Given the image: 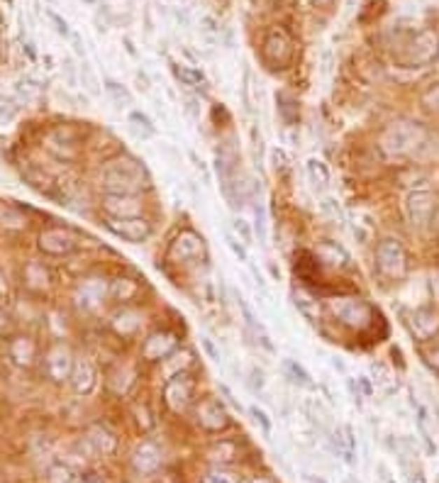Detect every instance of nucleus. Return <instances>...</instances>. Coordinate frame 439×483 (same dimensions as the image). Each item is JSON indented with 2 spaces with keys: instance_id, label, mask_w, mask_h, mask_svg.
<instances>
[{
  "instance_id": "nucleus-39",
  "label": "nucleus",
  "mask_w": 439,
  "mask_h": 483,
  "mask_svg": "<svg viewBox=\"0 0 439 483\" xmlns=\"http://www.w3.org/2000/svg\"><path fill=\"white\" fill-rule=\"evenodd\" d=\"M186 110H188L190 113V118H198V103H195V100H188V105H186Z\"/></svg>"
},
{
  "instance_id": "nucleus-14",
  "label": "nucleus",
  "mask_w": 439,
  "mask_h": 483,
  "mask_svg": "<svg viewBox=\"0 0 439 483\" xmlns=\"http://www.w3.org/2000/svg\"><path fill=\"white\" fill-rule=\"evenodd\" d=\"M159 466H161V451L151 442H144L137 449V454H134V469L139 474H154Z\"/></svg>"
},
{
  "instance_id": "nucleus-3",
  "label": "nucleus",
  "mask_w": 439,
  "mask_h": 483,
  "mask_svg": "<svg viewBox=\"0 0 439 483\" xmlns=\"http://www.w3.org/2000/svg\"><path fill=\"white\" fill-rule=\"evenodd\" d=\"M330 308H332V315H335L344 327L366 330V327L371 325V318H373L371 305L359 298H337V300H332Z\"/></svg>"
},
{
  "instance_id": "nucleus-19",
  "label": "nucleus",
  "mask_w": 439,
  "mask_h": 483,
  "mask_svg": "<svg viewBox=\"0 0 439 483\" xmlns=\"http://www.w3.org/2000/svg\"><path fill=\"white\" fill-rule=\"evenodd\" d=\"M105 93L110 95V100H113L118 108H125V105H132V93H130L127 88H125L123 83H118V80H105Z\"/></svg>"
},
{
  "instance_id": "nucleus-13",
  "label": "nucleus",
  "mask_w": 439,
  "mask_h": 483,
  "mask_svg": "<svg viewBox=\"0 0 439 483\" xmlns=\"http://www.w3.org/2000/svg\"><path fill=\"white\" fill-rule=\"evenodd\" d=\"M198 425L205 427V430L210 432H218V430H225L227 425H230V415H227L225 405H222L220 400L215 398H205L198 402Z\"/></svg>"
},
{
  "instance_id": "nucleus-43",
  "label": "nucleus",
  "mask_w": 439,
  "mask_h": 483,
  "mask_svg": "<svg viewBox=\"0 0 439 483\" xmlns=\"http://www.w3.org/2000/svg\"><path fill=\"white\" fill-rule=\"evenodd\" d=\"M203 22L208 24V29H210V32H218V27H215V22H213V20H210V18H205Z\"/></svg>"
},
{
  "instance_id": "nucleus-16",
  "label": "nucleus",
  "mask_w": 439,
  "mask_h": 483,
  "mask_svg": "<svg viewBox=\"0 0 439 483\" xmlns=\"http://www.w3.org/2000/svg\"><path fill=\"white\" fill-rule=\"evenodd\" d=\"M281 366H284L286 379H291L295 386H300V388H315V384H312V379H310V374L305 371V366L298 364L295 359H284V364H281Z\"/></svg>"
},
{
  "instance_id": "nucleus-36",
  "label": "nucleus",
  "mask_w": 439,
  "mask_h": 483,
  "mask_svg": "<svg viewBox=\"0 0 439 483\" xmlns=\"http://www.w3.org/2000/svg\"><path fill=\"white\" fill-rule=\"evenodd\" d=\"M220 393H222V396H225V400H227V402H230V405H235V407H237V410H242V405H239V402H237V400H235V396H232V391H230V388H227V386H225V384H220Z\"/></svg>"
},
{
  "instance_id": "nucleus-21",
  "label": "nucleus",
  "mask_w": 439,
  "mask_h": 483,
  "mask_svg": "<svg viewBox=\"0 0 439 483\" xmlns=\"http://www.w3.org/2000/svg\"><path fill=\"white\" fill-rule=\"evenodd\" d=\"M307 176H310V183L315 186V188H320V190L330 183V171H327V166L322 164V161H317V159L307 161Z\"/></svg>"
},
{
  "instance_id": "nucleus-15",
  "label": "nucleus",
  "mask_w": 439,
  "mask_h": 483,
  "mask_svg": "<svg viewBox=\"0 0 439 483\" xmlns=\"http://www.w3.org/2000/svg\"><path fill=\"white\" fill-rule=\"evenodd\" d=\"M276 110H279L281 120H284L288 127H295L298 118H300V108H298V100L293 98L291 93H286V90L276 93Z\"/></svg>"
},
{
  "instance_id": "nucleus-18",
  "label": "nucleus",
  "mask_w": 439,
  "mask_h": 483,
  "mask_svg": "<svg viewBox=\"0 0 439 483\" xmlns=\"http://www.w3.org/2000/svg\"><path fill=\"white\" fill-rule=\"evenodd\" d=\"M439 327V315L432 308H422L415 313V332L420 337H430L435 335V330Z\"/></svg>"
},
{
  "instance_id": "nucleus-10",
  "label": "nucleus",
  "mask_w": 439,
  "mask_h": 483,
  "mask_svg": "<svg viewBox=\"0 0 439 483\" xmlns=\"http://www.w3.org/2000/svg\"><path fill=\"white\" fill-rule=\"evenodd\" d=\"M205 256V239L193 230H183L169 246V259L174 261H198Z\"/></svg>"
},
{
  "instance_id": "nucleus-37",
  "label": "nucleus",
  "mask_w": 439,
  "mask_h": 483,
  "mask_svg": "<svg viewBox=\"0 0 439 483\" xmlns=\"http://www.w3.org/2000/svg\"><path fill=\"white\" fill-rule=\"evenodd\" d=\"M427 361H430L432 369H437V371H439V346H437V349H432L430 354H427Z\"/></svg>"
},
{
  "instance_id": "nucleus-47",
  "label": "nucleus",
  "mask_w": 439,
  "mask_h": 483,
  "mask_svg": "<svg viewBox=\"0 0 439 483\" xmlns=\"http://www.w3.org/2000/svg\"><path fill=\"white\" fill-rule=\"evenodd\" d=\"M85 3H88V5H93V3H95V0H85Z\"/></svg>"
},
{
  "instance_id": "nucleus-2",
  "label": "nucleus",
  "mask_w": 439,
  "mask_h": 483,
  "mask_svg": "<svg viewBox=\"0 0 439 483\" xmlns=\"http://www.w3.org/2000/svg\"><path fill=\"white\" fill-rule=\"evenodd\" d=\"M427 132L422 125L417 122H396L383 132L381 149L388 157H405V154L415 152L420 144H425Z\"/></svg>"
},
{
  "instance_id": "nucleus-26",
  "label": "nucleus",
  "mask_w": 439,
  "mask_h": 483,
  "mask_svg": "<svg viewBox=\"0 0 439 483\" xmlns=\"http://www.w3.org/2000/svg\"><path fill=\"white\" fill-rule=\"evenodd\" d=\"M203 483H242V479L237 474H232V471H210V474H205Z\"/></svg>"
},
{
  "instance_id": "nucleus-11",
  "label": "nucleus",
  "mask_w": 439,
  "mask_h": 483,
  "mask_svg": "<svg viewBox=\"0 0 439 483\" xmlns=\"http://www.w3.org/2000/svg\"><path fill=\"white\" fill-rule=\"evenodd\" d=\"M179 349V340H176L174 332H154L144 340L142 344V356L146 361H159V359H169L174 351Z\"/></svg>"
},
{
  "instance_id": "nucleus-35",
  "label": "nucleus",
  "mask_w": 439,
  "mask_h": 483,
  "mask_svg": "<svg viewBox=\"0 0 439 483\" xmlns=\"http://www.w3.org/2000/svg\"><path fill=\"white\" fill-rule=\"evenodd\" d=\"M200 344H203V349L208 351V356L213 361H220V351H218V346H215V342L210 340V337H203V340H200Z\"/></svg>"
},
{
  "instance_id": "nucleus-34",
  "label": "nucleus",
  "mask_w": 439,
  "mask_h": 483,
  "mask_svg": "<svg viewBox=\"0 0 439 483\" xmlns=\"http://www.w3.org/2000/svg\"><path fill=\"white\" fill-rule=\"evenodd\" d=\"M422 100H425L427 108L435 110V113H439V85H437V88H432V90H427L425 98H422Z\"/></svg>"
},
{
  "instance_id": "nucleus-46",
  "label": "nucleus",
  "mask_w": 439,
  "mask_h": 483,
  "mask_svg": "<svg viewBox=\"0 0 439 483\" xmlns=\"http://www.w3.org/2000/svg\"><path fill=\"white\" fill-rule=\"evenodd\" d=\"M312 3H317V5H330L332 0H312Z\"/></svg>"
},
{
  "instance_id": "nucleus-5",
  "label": "nucleus",
  "mask_w": 439,
  "mask_h": 483,
  "mask_svg": "<svg viewBox=\"0 0 439 483\" xmlns=\"http://www.w3.org/2000/svg\"><path fill=\"white\" fill-rule=\"evenodd\" d=\"M439 54V37L435 32H417L415 37H410V42L405 44V54H403V62L407 66H425V64L435 62Z\"/></svg>"
},
{
  "instance_id": "nucleus-22",
  "label": "nucleus",
  "mask_w": 439,
  "mask_h": 483,
  "mask_svg": "<svg viewBox=\"0 0 439 483\" xmlns=\"http://www.w3.org/2000/svg\"><path fill=\"white\" fill-rule=\"evenodd\" d=\"M139 293V286L134 284V281H130V279H118L115 281V286H113V295L115 298H120V300H132L134 295Z\"/></svg>"
},
{
  "instance_id": "nucleus-32",
  "label": "nucleus",
  "mask_w": 439,
  "mask_h": 483,
  "mask_svg": "<svg viewBox=\"0 0 439 483\" xmlns=\"http://www.w3.org/2000/svg\"><path fill=\"white\" fill-rule=\"evenodd\" d=\"M47 15H49V20H52V22H54V29H57V32L62 34V37H71V29H69V24L64 22V20L59 18L57 13H52V10H49Z\"/></svg>"
},
{
  "instance_id": "nucleus-40",
  "label": "nucleus",
  "mask_w": 439,
  "mask_h": 483,
  "mask_svg": "<svg viewBox=\"0 0 439 483\" xmlns=\"http://www.w3.org/2000/svg\"><path fill=\"white\" fill-rule=\"evenodd\" d=\"M67 74H69V83L76 85V71H74V64L67 62Z\"/></svg>"
},
{
  "instance_id": "nucleus-12",
  "label": "nucleus",
  "mask_w": 439,
  "mask_h": 483,
  "mask_svg": "<svg viewBox=\"0 0 439 483\" xmlns=\"http://www.w3.org/2000/svg\"><path fill=\"white\" fill-rule=\"evenodd\" d=\"M264 57L274 69H288L293 59L291 39L284 32H271L264 42Z\"/></svg>"
},
{
  "instance_id": "nucleus-42",
  "label": "nucleus",
  "mask_w": 439,
  "mask_h": 483,
  "mask_svg": "<svg viewBox=\"0 0 439 483\" xmlns=\"http://www.w3.org/2000/svg\"><path fill=\"white\" fill-rule=\"evenodd\" d=\"M244 483H274L271 479H264V476H259V479H249V481H244Z\"/></svg>"
},
{
  "instance_id": "nucleus-4",
  "label": "nucleus",
  "mask_w": 439,
  "mask_h": 483,
  "mask_svg": "<svg viewBox=\"0 0 439 483\" xmlns=\"http://www.w3.org/2000/svg\"><path fill=\"white\" fill-rule=\"evenodd\" d=\"M103 225L108 232H113L123 241H130V244H142L151 237V223L142 215H137V218H105Z\"/></svg>"
},
{
  "instance_id": "nucleus-41",
  "label": "nucleus",
  "mask_w": 439,
  "mask_h": 483,
  "mask_svg": "<svg viewBox=\"0 0 439 483\" xmlns=\"http://www.w3.org/2000/svg\"><path fill=\"white\" fill-rule=\"evenodd\" d=\"M356 384H359V386H361V391H364V393H366V396H371V393H373V391H371V384H368V381H366V379H359V381H356Z\"/></svg>"
},
{
  "instance_id": "nucleus-27",
  "label": "nucleus",
  "mask_w": 439,
  "mask_h": 483,
  "mask_svg": "<svg viewBox=\"0 0 439 483\" xmlns=\"http://www.w3.org/2000/svg\"><path fill=\"white\" fill-rule=\"evenodd\" d=\"M232 227H235V232L239 234L242 244H254V230L249 227V223L242 218H237L235 223H232Z\"/></svg>"
},
{
  "instance_id": "nucleus-6",
  "label": "nucleus",
  "mask_w": 439,
  "mask_h": 483,
  "mask_svg": "<svg viewBox=\"0 0 439 483\" xmlns=\"http://www.w3.org/2000/svg\"><path fill=\"white\" fill-rule=\"evenodd\" d=\"M376 266L388 279H400L407 269L405 249L398 239H383L376 246Z\"/></svg>"
},
{
  "instance_id": "nucleus-24",
  "label": "nucleus",
  "mask_w": 439,
  "mask_h": 483,
  "mask_svg": "<svg viewBox=\"0 0 439 483\" xmlns=\"http://www.w3.org/2000/svg\"><path fill=\"white\" fill-rule=\"evenodd\" d=\"M81 80H83L85 90H88L90 95H100V85H98V78H95L93 69H90V64H81Z\"/></svg>"
},
{
  "instance_id": "nucleus-33",
  "label": "nucleus",
  "mask_w": 439,
  "mask_h": 483,
  "mask_svg": "<svg viewBox=\"0 0 439 483\" xmlns=\"http://www.w3.org/2000/svg\"><path fill=\"white\" fill-rule=\"evenodd\" d=\"M246 384H249V388L254 391V393H259V391L264 388V374H261L259 369H251L249 371V381H246Z\"/></svg>"
},
{
  "instance_id": "nucleus-31",
  "label": "nucleus",
  "mask_w": 439,
  "mask_h": 483,
  "mask_svg": "<svg viewBox=\"0 0 439 483\" xmlns=\"http://www.w3.org/2000/svg\"><path fill=\"white\" fill-rule=\"evenodd\" d=\"M249 412H251V417H254V420L259 422L261 427H264L266 435H271V420H269V415H266L264 410H259V407H249Z\"/></svg>"
},
{
  "instance_id": "nucleus-23",
  "label": "nucleus",
  "mask_w": 439,
  "mask_h": 483,
  "mask_svg": "<svg viewBox=\"0 0 439 483\" xmlns=\"http://www.w3.org/2000/svg\"><path fill=\"white\" fill-rule=\"evenodd\" d=\"M235 300H237V305H239V310H242V318H244L246 327H251V330H254V332H264V327H261V322L256 320L254 310H251L249 305H246V300L242 298V295L237 293V290H235Z\"/></svg>"
},
{
  "instance_id": "nucleus-44",
  "label": "nucleus",
  "mask_w": 439,
  "mask_h": 483,
  "mask_svg": "<svg viewBox=\"0 0 439 483\" xmlns=\"http://www.w3.org/2000/svg\"><path fill=\"white\" fill-rule=\"evenodd\" d=\"M269 271H271V276H274V279H281L279 269H276V266H274V264H269Z\"/></svg>"
},
{
  "instance_id": "nucleus-25",
  "label": "nucleus",
  "mask_w": 439,
  "mask_h": 483,
  "mask_svg": "<svg viewBox=\"0 0 439 483\" xmlns=\"http://www.w3.org/2000/svg\"><path fill=\"white\" fill-rule=\"evenodd\" d=\"M293 303H295V308L300 310V313L305 315L307 320H310V322H317V320H315V315H317V303H315V300L302 298V295H295V300H293Z\"/></svg>"
},
{
  "instance_id": "nucleus-38",
  "label": "nucleus",
  "mask_w": 439,
  "mask_h": 483,
  "mask_svg": "<svg viewBox=\"0 0 439 483\" xmlns=\"http://www.w3.org/2000/svg\"><path fill=\"white\" fill-rule=\"evenodd\" d=\"M71 42H74V52L78 54V57H83V42H81L78 34H74V32H71Z\"/></svg>"
},
{
  "instance_id": "nucleus-7",
  "label": "nucleus",
  "mask_w": 439,
  "mask_h": 483,
  "mask_svg": "<svg viewBox=\"0 0 439 483\" xmlns=\"http://www.w3.org/2000/svg\"><path fill=\"white\" fill-rule=\"evenodd\" d=\"M100 208L105 218H137L144 213V198L127 193H105L100 198Z\"/></svg>"
},
{
  "instance_id": "nucleus-30",
  "label": "nucleus",
  "mask_w": 439,
  "mask_h": 483,
  "mask_svg": "<svg viewBox=\"0 0 439 483\" xmlns=\"http://www.w3.org/2000/svg\"><path fill=\"white\" fill-rule=\"evenodd\" d=\"M93 440L98 442V447H100L103 451H113V449H115V440H113V437H110L105 430H95V437H93Z\"/></svg>"
},
{
  "instance_id": "nucleus-20",
  "label": "nucleus",
  "mask_w": 439,
  "mask_h": 483,
  "mask_svg": "<svg viewBox=\"0 0 439 483\" xmlns=\"http://www.w3.org/2000/svg\"><path fill=\"white\" fill-rule=\"evenodd\" d=\"M130 127H132L139 137H154L156 134V127L149 120V115L139 113V110H132V113H130Z\"/></svg>"
},
{
  "instance_id": "nucleus-45",
  "label": "nucleus",
  "mask_w": 439,
  "mask_h": 483,
  "mask_svg": "<svg viewBox=\"0 0 439 483\" xmlns=\"http://www.w3.org/2000/svg\"><path fill=\"white\" fill-rule=\"evenodd\" d=\"M332 366H335V369H340V371H344V364H342L340 359H332Z\"/></svg>"
},
{
  "instance_id": "nucleus-1",
  "label": "nucleus",
  "mask_w": 439,
  "mask_h": 483,
  "mask_svg": "<svg viewBox=\"0 0 439 483\" xmlns=\"http://www.w3.org/2000/svg\"><path fill=\"white\" fill-rule=\"evenodd\" d=\"M151 178L149 171L139 159L123 154V157L113 159L105 164L103 174H100V186L105 193H127L139 195L142 190L149 188Z\"/></svg>"
},
{
  "instance_id": "nucleus-29",
  "label": "nucleus",
  "mask_w": 439,
  "mask_h": 483,
  "mask_svg": "<svg viewBox=\"0 0 439 483\" xmlns=\"http://www.w3.org/2000/svg\"><path fill=\"white\" fill-rule=\"evenodd\" d=\"M254 213H256L254 230H256V234H259V241H261V244H266V215H264V208H259V205H256Z\"/></svg>"
},
{
  "instance_id": "nucleus-8",
  "label": "nucleus",
  "mask_w": 439,
  "mask_h": 483,
  "mask_svg": "<svg viewBox=\"0 0 439 483\" xmlns=\"http://www.w3.org/2000/svg\"><path fill=\"white\" fill-rule=\"evenodd\" d=\"M435 210H437V200L432 193L427 190H415V193L407 195V203H405V215L410 220L412 227L422 230L432 223L435 218Z\"/></svg>"
},
{
  "instance_id": "nucleus-9",
  "label": "nucleus",
  "mask_w": 439,
  "mask_h": 483,
  "mask_svg": "<svg viewBox=\"0 0 439 483\" xmlns=\"http://www.w3.org/2000/svg\"><path fill=\"white\" fill-rule=\"evenodd\" d=\"M164 400L174 412H183L190 405V400H193V381H190V376L186 371L166 379Z\"/></svg>"
},
{
  "instance_id": "nucleus-17",
  "label": "nucleus",
  "mask_w": 439,
  "mask_h": 483,
  "mask_svg": "<svg viewBox=\"0 0 439 483\" xmlns=\"http://www.w3.org/2000/svg\"><path fill=\"white\" fill-rule=\"evenodd\" d=\"M317 259L327 261L330 266H344V261H349V256H347V251L342 249L340 244H335V241H322V244L317 246Z\"/></svg>"
},
{
  "instance_id": "nucleus-28",
  "label": "nucleus",
  "mask_w": 439,
  "mask_h": 483,
  "mask_svg": "<svg viewBox=\"0 0 439 483\" xmlns=\"http://www.w3.org/2000/svg\"><path fill=\"white\" fill-rule=\"evenodd\" d=\"M225 241H227V246L232 249V254L237 256L239 261H244V264H249V254H246V246L242 244L239 239L237 237H232V234H225Z\"/></svg>"
}]
</instances>
